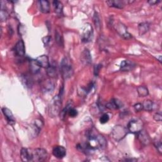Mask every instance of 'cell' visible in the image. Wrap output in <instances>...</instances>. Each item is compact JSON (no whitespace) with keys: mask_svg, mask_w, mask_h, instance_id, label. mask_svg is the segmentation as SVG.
<instances>
[{"mask_svg":"<svg viewBox=\"0 0 162 162\" xmlns=\"http://www.w3.org/2000/svg\"><path fill=\"white\" fill-rule=\"evenodd\" d=\"M86 137L88 141L86 144L93 152L96 150H103L106 148V140L103 135L90 130L86 132Z\"/></svg>","mask_w":162,"mask_h":162,"instance_id":"1","label":"cell"},{"mask_svg":"<svg viewBox=\"0 0 162 162\" xmlns=\"http://www.w3.org/2000/svg\"><path fill=\"white\" fill-rule=\"evenodd\" d=\"M61 95L60 94L55 96L48 106V115L50 117H55L58 115L61 112Z\"/></svg>","mask_w":162,"mask_h":162,"instance_id":"2","label":"cell"},{"mask_svg":"<svg viewBox=\"0 0 162 162\" xmlns=\"http://www.w3.org/2000/svg\"><path fill=\"white\" fill-rule=\"evenodd\" d=\"M60 69L64 79H68L72 77L74 69L70 60L67 58H64L60 64Z\"/></svg>","mask_w":162,"mask_h":162,"instance_id":"3","label":"cell"},{"mask_svg":"<svg viewBox=\"0 0 162 162\" xmlns=\"http://www.w3.org/2000/svg\"><path fill=\"white\" fill-rule=\"evenodd\" d=\"M29 161H43L47 158V153L43 148L29 149Z\"/></svg>","mask_w":162,"mask_h":162,"instance_id":"4","label":"cell"},{"mask_svg":"<svg viewBox=\"0 0 162 162\" xmlns=\"http://www.w3.org/2000/svg\"><path fill=\"white\" fill-rule=\"evenodd\" d=\"M128 133L127 128L117 125L113 128L111 132V136L112 138L116 141H120L122 140Z\"/></svg>","mask_w":162,"mask_h":162,"instance_id":"5","label":"cell"},{"mask_svg":"<svg viewBox=\"0 0 162 162\" xmlns=\"http://www.w3.org/2000/svg\"><path fill=\"white\" fill-rule=\"evenodd\" d=\"M127 130L128 133L133 134H137L143 128V122L141 119H134L129 121L127 125Z\"/></svg>","mask_w":162,"mask_h":162,"instance_id":"6","label":"cell"},{"mask_svg":"<svg viewBox=\"0 0 162 162\" xmlns=\"http://www.w3.org/2000/svg\"><path fill=\"white\" fill-rule=\"evenodd\" d=\"M81 40L83 43H88L92 39L93 29L90 24H86L81 29Z\"/></svg>","mask_w":162,"mask_h":162,"instance_id":"7","label":"cell"},{"mask_svg":"<svg viewBox=\"0 0 162 162\" xmlns=\"http://www.w3.org/2000/svg\"><path fill=\"white\" fill-rule=\"evenodd\" d=\"M115 29L118 33L124 39H128L132 38V36L128 33L127 27L123 24L119 22L115 25Z\"/></svg>","mask_w":162,"mask_h":162,"instance_id":"8","label":"cell"},{"mask_svg":"<svg viewBox=\"0 0 162 162\" xmlns=\"http://www.w3.org/2000/svg\"><path fill=\"white\" fill-rule=\"evenodd\" d=\"M52 153L56 158L62 159L66 155V150L61 146H56L53 148Z\"/></svg>","mask_w":162,"mask_h":162,"instance_id":"9","label":"cell"},{"mask_svg":"<svg viewBox=\"0 0 162 162\" xmlns=\"http://www.w3.org/2000/svg\"><path fill=\"white\" fill-rule=\"evenodd\" d=\"M15 54L19 56H24L25 53V45L24 41L21 39L19 40L15 46Z\"/></svg>","mask_w":162,"mask_h":162,"instance_id":"10","label":"cell"},{"mask_svg":"<svg viewBox=\"0 0 162 162\" xmlns=\"http://www.w3.org/2000/svg\"><path fill=\"white\" fill-rule=\"evenodd\" d=\"M42 89L45 92H52L55 88V83L51 79L44 80L42 84Z\"/></svg>","mask_w":162,"mask_h":162,"instance_id":"11","label":"cell"},{"mask_svg":"<svg viewBox=\"0 0 162 162\" xmlns=\"http://www.w3.org/2000/svg\"><path fill=\"white\" fill-rule=\"evenodd\" d=\"M123 103L118 99L111 100L106 105V107L110 110H117L123 107Z\"/></svg>","mask_w":162,"mask_h":162,"instance_id":"12","label":"cell"},{"mask_svg":"<svg viewBox=\"0 0 162 162\" xmlns=\"http://www.w3.org/2000/svg\"><path fill=\"white\" fill-rule=\"evenodd\" d=\"M2 111H3V115H5L7 122H8V124L10 125L15 124V120L14 119V117H13V115L11 111L10 110H9L8 108L4 107L2 108Z\"/></svg>","mask_w":162,"mask_h":162,"instance_id":"13","label":"cell"},{"mask_svg":"<svg viewBox=\"0 0 162 162\" xmlns=\"http://www.w3.org/2000/svg\"><path fill=\"white\" fill-rule=\"evenodd\" d=\"M36 61L39 64V65L43 68L47 69L50 65L49 59H48V57L45 55L38 56L36 58Z\"/></svg>","mask_w":162,"mask_h":162,"instance_id":"14","label":"cell"},{"mask_svg":"<svg viewBox=\"0 0 162 162\" xmlns=\"http://www.w3.org/2000/svg\"><path fill=\"white\" fill-rule=\"evenodd\" d=\"M138 134V139L144 145H148L150 142H151V139L150 136H148V134L146 133L145 131L141 130L139 133H137Z\"/></svg>","mask_w":162,"mask_h":162,"instance_id":"15","label":"cell"},{"mask_svg":"<svg viewBox=\"0 0 162 162\" xmlns=\"http://www.w3.org/2000/svg\"><path fill=\"white\" fill-rule=\"evenodd\" d=\"M81 61L84 65H89L92 62V57L90 52L88 49H85L81 53Z\"/></svg>","mask_w":162,"mask_h":162,"instance_id":"16","label":"cell"},{"mask_svg":"<svg viewBox=\"0 0 162 162\" xmlns=\"http://www.w3.org/2000/svg\"><path fill=\"white\" fill-rule=\"evenodd\" d=\"M29 67L30 72L33 74H37L38 73H39L41 68L36 60H32L31 61H30Z\"/></svg>","mask_w":162,"mask_h":162,"instance_id":"17","label":"cell"},{"mask_svg":"<svg viewBox=\"0 0 162 162\" xmlns=\"http://www.w3.org/2000/svg\"><path fill=\"white\" fill-rule=\"evenodd\" d=\"M135 67V65L128 60H124L120 64V69L122 71H129Z\"/></svg>","mask_w":162,"mask_h":162,"instance_id":"18","label":"cell"},{"mask_svg":"<svg viewBox=\"0 0 162 162\" xmlns=\"http://www.w3.org/2000/svg\"><path fill=\"white\" fill-rule=\"evenodd\" d=\"M39 6H40V10L43 13H47L50 12V3L46 0H41L39 2Z\"/></svg>","mask_w":162,"mask_h":162,"instance_id":"19","label":"cell"},{"mask_svg":"<svg viewBox=\"0 0 162 162\" xmlns=\"http://www.w3.org/2000/svg\"><path fill=\"white\" fill-rule=\"evenodd\" d=\"M106 3L110 7H114L117 8H123L125 5V2L119 1V0H111V1H107Z\"/></svg>","mask_w":162,"mask_h":162,"instance_id":"20","label":"cell"},{"mask_svg":"<svg viewBox=\"0 0 162 162\" xmlns=\"http://www.w3.org/2000/svg\"><path fill=\"white\" fill-rule=\"evenodd\" d=\"M55 12L59 16L63 14V4L59 1H54L53 2Z\"/></svg>","mask_w":162,"mask_h":162,"instance_id":"21","label":"cell"},{"mask_svg":"<svg viewBox=\"0 0 162 162\" xmlns=\"http://www.w3.org/2000/svg\"><path fill=\"white\" fill-rule=\"evenodd\" d=\"M138 28H139V35L142 36L145 33H146V32L148 31L150 28V25L147 22H143L139 25Z\"/></svg>","mask_w":162,"mask_h":162,"instance_id":"22","label":"cell"},{"mask_svg":"<svg viewBox=\"0 0 162 162\" xmlns=\"http://www.w3.org/2000/svg\"><path fill=\"white\" fill-rule=\"evenodd\" d=\"M137 91L138 95L140 97H146L149 94L148 88L145 86H139L137 88Z\"/></svg>","mask_w":162,"mask_h":162,"instance_id":"23","label":"cell"},{"mask_svg":"<svg viewBox=\"0 0 162 162\" xmlns=\"http://www.w3.org/2000/svg\"><path fill=\"white\" fill-rule=\"evenodd\" d=\"M20 158L23 161H29V149L22 148L20 151Z\"/></svg>","mask_w":162,"mask_h":162,"instance_id":"24","label":"cell"},{"mask_svg":"<svg viewBox=\"0 0 162 162\" xmlns=\"http://www.w3.org/2000/svg\"><path fill=\"white\" fill-rule=\"evenodd\" d=\"M46 69H47V74L50 77L55 78V77H56V75H57L56 69V67L55 66L50 65L49 67H48Z\"/></svg>","mask_w":162,"mask_h":162,"instance_id":"25","label":"cell"},{"mask_svg":"<svg viewBox=\"0 0 162 162\" xmlns=\"http://www.w3.org/2000/svg\"><path fill=\"white\" fill-rule=\"evenodd\" d=\"M142 108L143 110L148 111H151L153 109V102L150 100H146L144 101V103L142 104Z\"/></svg>","mask_w":162,"mask_h":162,"instance_id":"26","label":"cell"},{"mask_svg":"<svg viewBox=\"0 0 162 162\" xmlns=\"http://www.w3.org/2000/svg\"><path fill=\"white\" fill-rule=\"evenodd\" d=\"M8 16L9 14L8 11L5 9L2 8L1 11H0V19H1V21L2 22L6 21L8 18Z\"/></svg>","mask_w":162,"mask_h":162,"instance_id":"27","label":"cell"},{"mask_svg":"<svg viewBox=\"0 0 162 162\" xmlns=\"http://www.w3.org/2000/svg\"><path fill=\"white\" fill-rule=\"evenodd\" d=\"M55 40L56 43L60 45V46H63V39L61 34L60 33V32L56 30L55 32Z\"/></svg>","mask_w":162,"mask_h":162,"instance_id":"28","label":"cell"},{"mask_svg":"<svg viewBox=\"0 0 162 162\" xmlns=\"http://www.w3.org/2000/svg\"><path fill=\"white\" fill-rule=\"evenodd\" d=\"M93 20H94V25L96 26V27L97 29H100V18H99V16H98V14L97 12H95L94 13V17H93Z\"/></svg>","mask_w":162,"mask_h":162,"instance_id":"29","label":"cell"},{"mask_svg":"<svg viewBox=\"0 0 162 162\" xmlns=\"http://www.w3.org/2000/svg\"><path fill=\"white\" fill-rule=\"evenodd\" d=\"M110 120V117L109 115L107 114V113H104L101 115V117L100 119V122L101 124H105L106 123H107Z\"/></svg>","mask_w":162,"mask_h":162,"instance_id":"30","label":"cell"},{"mask_svg":"<svg viewBox=\"0 0 162 162\" xmlns=\"http://www.w3.org/2000/svg\"><path fill=\"white\" fill-rule=\"evenodd\" d=\"M154 145L160 153H162V144L160 140H155L154 141Z\"/></svg>","mask_w":162,"mask_h":162,"instance_id":"31","label":"cell"},{"mask_svg":"<svg viewBox=\"0 0 162 162\" xmlns=\"http://www.w3.org/2000/svg\"><path fill=\"white\" fill-rule=\"evenodd\" d=\"M67 114L70 117H75L77 115L78 113H77V111L74 108V107H72L69 109V110L68 111V113Z\"/></svg>","mask_w":162,"mask_h":162,"instance_id":"32","label":"cell"},{"mask_svg":"<svg viewBox=\"0 0 162 162\" xmlns=\"http://www.w3.org/2000/svg\"><path fill=\"white\" fill-rule=\"evenodd\" d=\"M102 68V65L101 64H99V65H96L94 67V74L95 75H98L99 74V72L101 70V69Z\"/></svg>","mask_w":162,"mask_h":162,"instance_id":"33","label":"cell"},{"mask_svg":"<svg viewBox=\"0 0 162 162\" xmlns=\"http://www.w3.org/2000/svg\"><path fill=\"white\" fill-rule=\"evenodd\" d=\"M51 39H52V37L51 36H46V37H44L42 39V41H43V43H44V46H46L48 45V44L50 43Z\"/></svg>","mask_w":162,"mask_h":162,"instance_id":"34","label":"cell"},{"mask_svg":"<svg viewBox=\"0 0 162 162\" xmlns=\"http://www.w3.org/2000/svg\"><path fill=\"white\" fill-rule=\"evenodd\" d=\"M154 119L157 122H161L162 120V115L161 113H156L154 115Z\"/></svg>","mask_w":162,"mask_h":162,"instance_id":"35","label":"cell"},{"mask_svg":"<svg viewBox=\"0 0 162 162\" xmlns=\"http://www.w3.org/2000/svg\"><path fill=\"white\" fill-rule=\"evenodd\" d=\"M134 108L136 111H141L142 110H143L142 105L141 103H137L134 106Z\"/></svg>","mask_w":162,"mask_h":162,"instance_id":"36","label":"cell"},{"mask_svg":"<svg viewBox=\"0 0 162 162\" xmlns=\"http://www.w3.org/2000/svg\"><path fill=\"white\" fill-rule=\"evenodd\" d=\"M160 2L159 1H154V0H152V1H148V3L151 5H154L156 4H158Z\"/></svg>","mask_w":162,"mask_h":162,"instance_id":"37","label":"cell"},{"mask_svg":"<svg viewBox=\"0 0 162 162\" xmlns=\"http://www.w3.org/2000/svg\"><path fill=\"white\" fill-rule=\"evenodd\" d=\"M128 160H125V161H128ZM131 160V161H133V160Z\"/></svg>","mask_w":162,"mask_h":162,"instance_id":"38","label":"cell"}]
</instances>
